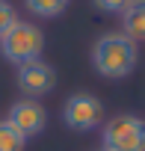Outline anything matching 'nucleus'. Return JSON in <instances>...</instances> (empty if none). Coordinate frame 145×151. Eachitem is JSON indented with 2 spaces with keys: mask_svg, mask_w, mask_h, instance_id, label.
I'll list each match as a JSON object with an SVG mask.
<instances>
[{
  "mask_svg": "<svg viewBox=\"0 0 145 151\" xmlns=\"http://www.w3.org/2000/svg\"><path fill=\"white\" fill-rule=\"evenodd\" d=\"M27 9L36 15V18H56L68 9L71 0H24Z\"/></svg>",
  "mask_w": 145,
  "mask_h": 151,
  "instance_id": "8",
  "label": "nucleus"
},
{
  "mask_svg": "<svg viewBox=\"0 0 145 151\" xmlns=\"http://www.w3.org/2000/svg\"><path fill=\"white\" fill-rule=\"evenodd\" d=\"M27 139L6 122V119H0V151H24Z\"/></svg>",
  "mask_w": 145,
  "mask_h": 151,
  "instance_id": "9",
  "label": "nucleus"
},
{
  "mask_svg": "<svg viewBox=\"0 0 145 151\" xmlns=\"http://www.w3.org/2000/svg\"><path fill=\"white\" fill-rule=\"evenodd\" d=\"M42 50H45V33L30 24V21H15L3 36H0V53H3L6 62L12 65H24V62H33V59H42Z\"/></svg>",
  "mask_w": 145,
  "mask_h": 151,
  "instance_id": "2",
  "label": "nucleus"
},
{
  "mask_svg": "<svg viewBox=\"0 0 145 151\" xmlns=\"http://www.w3.org/2000/svg\"><path fill=\"white\" fill-rule=\"evenodd\" d=\"M104 151H145V119L121 113L113 116L101 130Z\"/></svg>",
  "mask_w": 145,
  "mask_h": 151,
  "instance_id": "3",
  "label": "nucleus"
},
{
  "mask_svg": "<svg viewBox=\"0 0 145 151\" xmlns=\"http://www.w3.org/2000/svg\"><path fill=\"white\" fill-rule=\"evenodd\" d=\"M92 3H95L101 12H107V15H121V12L127 9L130 0H92Z\"/></svg>",
  "mask_w": 145,
  "mask_h": 151,
  "instance_id": "11",
  "label": "nucleus"
},
{
  "mask_svg": "<svg viewBox=\"0 0 145 151\" xmlns=\"http://www.w3.org/2000/svg\"><path fill=\"white\" fill-rule=\"evenodd\" d=\"M139 50L136 42L127 39L124 33H104L92 45V68L107 80H124L136 68Z\"/></svg>",
  "mask_w": 145,
  "mask_h": 151,
  "instance_id": "1",
  "label": "nucleus"
},
{
  "mask_svg": "<svg viewBox=\"0 0 145 151\" xmlns=\"http://www.w3.org/2000/svg\"><path fill=\"white\" fill-rule=\"evenodd\" d=\"M18 21V12H15V6L9 3V0H0V36H3L12 24Z\"/></svg>",
  "mask_w": 145,
  "mask_h": 151,
  "instance_id": "10",
  "label": "nucleus"
},
{
  "mask_svg": "<svg viewBox=\"0 0 145 151\" xmlns=\"http://www.w3.org/2000/svg\"><path fill=\"white\" fill-rule=\"evenodd\" d=\"M62 122H65L68 130L89 133V130L104 124V104L89 92H74L62 104Z\"/></svg>",
  "mask_w": 145,
  "mask_h": 151,
  "instance_id": "4",
  "label": "nucleus"
},
{
  "mask_svg": "<svg viewBox=\"0 0 145 151\" xmlns=\"http://www.w3.org/2000/svg\"><path fill=\"white\" fill-rule=\"evenodd\" d=\"M101 151H104V148H101Z\"/></svg>",
  "mask_w": 145,
  "mask_h": 151,
  "instance_id": "12",
  "label": "nucleus"
},
{
  "mask_svg": "<svg viewBox=\"0 0 145 151\" xmlns=\"http://www.w3.org/2000/svg\"><path fill=\"white\" fill-rule=\"evenodd\" d=\"M6 122L24 136V139H33L39 136L45 127H47V110L36 101V98H21L9 107L6 113Z\"/></svg>",
  "mask_w": 145,
  "mask_h": 151,
  "instance_id": "5",
  "label": "nucleus"
},
{
  "mask_svg": "<svg viewBox=\"0 0 145 151\" xmlns=\"http://www.w3.org/2000/svg\"><path fill=\"white\" fill-rule=\"evenodd\" d=\"M18 86H21L24 95L42 98V95L53 92V86H56V71H53V65L45 62V59L24 62V65H18Z\"/></svg>",
  "mask_w": 145,
  "mask_h": 151,
  "instance_id": "6",
  "label": "nucleus"
},
{
  "mask_svg": "<svg viewBox=\"0 0 145 151\" xmlns=\"http://www.w3.org/2000/svg\"><path fill=\"white\" fill-rule=\"evenodd\" d=\"M121 33L133 42H145V0H130L121 12Z\"/></svg>",
  "mask_w": 145,
  "mask_h": 151,
  "instance_id": "7",
  "label": "nucleus"
}]
</instances>
